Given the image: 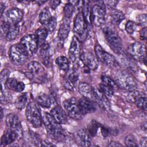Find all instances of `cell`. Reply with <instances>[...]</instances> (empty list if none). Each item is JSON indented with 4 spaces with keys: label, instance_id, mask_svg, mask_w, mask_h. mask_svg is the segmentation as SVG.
I'll return each mask as SVG.
<instances>
[{
    "label": "cell",
    "instance_id": "cell-26",
    "mask_svg": "<svg viewBox=\"0 0 147 147\" xmlns=\"http://www.w3.org/2000/svg\"><path fill=\"white\" fill-rule=\"evenodd\" d=\"M20 28L19 24L10 25L9 30L6 36V39L7 41H11L15 40L20 33Z\"/></svg>",
    "mask_w": 147,
    "mask_h": 147
},
{
    "label": "cell",
    "instance_id": "cell-8",
    "mask_svg": "<svg viewBox=\"0 0 147 147\" xmlns=\"http://www.w3.org/2000/svg\"><path fill=\"white\" fill-rule=\"evenodd\" d=\"M63 106L67 115L71 118L79 120L83 118V115L80 111L79 102L75 98L72 97L64 100Z\"/></svg>",
    "mask_w": 147,
    "mask_h": 147
},
{
    "label": "cell",
    "instance_id": "cell-42",
    "mask_svg": "<svg viewBox=\"0 0 147 147\" xmlns=\"http://www.w3.org/2000/svg\"><path fill=\"white\" fill-rule=\"evenodd\" d=\"M125 144L127 146H137L138 144L136 137L132 134H129L125 138Z\"/></svg>",
    "mask_w": 147,
    "mask_h": 147
},
{
    "label": "cell",
    "instance_id": "cell-23",
    "mask_svg": "<svg viewBox=\"0 0 147 147\" xmlns=\"http://www.w3.org/2000/svg\"><path fill=\"white\" fill-rule=\"evenodd\" d=\"M69 31H70L69 20L64 18L63 22L61 24L58 30L57 35L59 39L61 41L65 40L68 36Z\"/></svg>",
    "mask_w": 147,
    "mask_h": 147
},
{
    "label": "cell",
    "instance_id": "cell-33",
    "mask_svg": "<svg viewBox=\"0 0 147 147\" xmlns=\"http://www.w3.org/2000/svg\"><path fill=\"white\" fill-rule=\"evenodd\" d=\"M99 127L100 124L93 119L89 123L88 125L87 126V131L90 137H94L96 135Z\"/></svg>",
    "mask_w": 147,
    "mask_h": 147
},
{
    "label": "cell",
    "instance_id": "cell-13",
    "mask_svg": "<svg viewBox=\"0 0 147 147\" xmlns=\"http://www.w3.org/2000/svg\"><path fill=\"white\" fill-rule=\"evenodd\" d=\"M79 59L83 65L88 67L90 70H95L98 67V60L96 57L88 51H84L80 53Z\"/></svg>",
    "mask_w": 147,
    "mask_h": 147
},
{
    "label": "cell",
    "instance_id": "cell-43",
    "mask_svg": "<svg viewBox=\"0 0 147 147\" xmlns=\"http://www.w3.org/2000/svg\"><path fill=\"white\" fill-rule=\"evenodd\" d=\"M10 71L7 69H3L0 74V81L1 83V86L5 85L6 82L9 78Z\"/></svg>",
    "mask_w": 147,
    "mask_h": 147
},
{
    "label": "cell",
    "instance_id": "cell-9",
    "mask_svg": "<svg viewBox=\"0 0 147 147\" xmlns=\"http://www.w3.org/2000/svg\"><path fill=\"white\" fill-rule=\"evenodd\" d=\"M87 24L82 12L78 13L74 21V32L79 41H83L87 36Z\"/></svg>",
    "mask_w": 147,
    "mask_h": 147
},
{
    "label": "cell",
    "instance_id": "cell-20",
    "mask_svg": "<svg viewBox=\"0 0 147 147\" xmlns=\"http://www.w3.org/2000/svg\"><path fill=\"white\" fill-rule=\"evenodd\" d=\"M76 138L78 143L82 146H90L91 144L90 136L83 129H79L76 131Z\"/></svg>",
    "mask_w": 147,
    "mask_h": 147
},
{
    "label": "cell",
    "instance_id": "cell-24",
    "mask_svg": "<svg viewBox=\"0 0 147 147\" xmlns=\"http://www.w3.org/2000/svg\"><path fill=\"white\" fill-rule=\"evenodd\" d=\"M27 68L30 73L34 76H41V75L44 72V68L41 64L36 61H32L30 62L28 64Z\"/></svg>",
    "mask_w": 147,
    "mask_h": 147
},
{
    "label": "cell",
    "instance_id": "cell-12",
    "mask_svg": "<svg viewBox=\"0 0 147 147\" xmlns=\"http://www.w3.org/2000/svg\"><path fill=\"white\" fill-rule=\"evenodd\" d=\"M20 43L25 49L29 56L35 53L38 48L37 40L34 34L25 36L21 39Z\"/></svg>",
    "mask_w": 147,
    "mask_h": 147
},
{
    "label": "cell",
    "instance_id": "cell-36",
    "mask_svg": "<svg viewBox=\"0 0 147 147\" xmlns=\"http://www.w3.org/2000/svg\"><path fill=\"white\" fill-rule=\"evenodd\" d=\"M75 11V5L68 2L64 7V18L69 20L72 17Z\"/></svg>",
    "mask_w": 147,
    "mask_h": 147
},
{
    "label": "cell",
    "instance_id": "cell-18",
    "mask_svg": "<svg viewBox=\"0 0 147 147\" xmlns=\"http://www.w3.org/2000/svg\"><path fill=\"white\" fill-rule=\"evenodd\" d=\"M53 118L60 124H65L67 122V114L65 111L60 106H56L50 112Z\"/></svg>",
    "mask_w": 147,
    "mask_h": 147
},
{
    "label": "cell",
    "instance_id": "cell-15",
    "mask_svg": "<svg viewBox=\"0 0 147 147\" xmlns=\"http://www.w3.org/2000/svg\"><path fill=\"white\" fill-rule=\"evenodd\" d=\"M70 60L72 63H76L80 55V42L75 37L73 36L68 51Z\"/></svg>",
    "mask_w": 147,
    "mask_h": 147
},
{
    "label": "cell",
    "instance_id": "cell-58",
    "mask_svg": "<svg viewBox=\"0 0 147 147\" xmlns=\"http://www.w3.org/2000/svg\"><path fill=\"white\" fill-rule=\"evenodd\" d=\"M47 1H36V3L38 4V5H42V4H44V3H45Z\"/></svg>",
    "mask_w": 147,
    "mask_h": 147
},
{
    "label": "cell",
    "instance_id": "cell-14",
    "mask_svg": "<svg viewBox=\"0 0 147 147\" xmlns=\"http://www.w3.org/2000/svg\"><path fill=\"white\" fill-rule=\"evenodd\" d=\"M24 16L23 11L18 7H12L4 14L3 21H6L10 25L19 24Z\"/></svg>",
    "mask_w": 147,
    "mask_h": 147
},
{
    "label": "cell",
    "instance_id": "cell-52",
    "mask_svg": "<svg viewBox=\"0 0 147 147\" xmlns=\"http://www.w3.org/2000/svg\"><path fill=\"white\" fill-rule=\"evenodd\" d=\"M146 27H144L140 31V37L143 40H145L146 39Z\"/></svg>",
    "mask_w": 147,
    "mask_h": 147
},
{
    "label": "cell",
    "instance_id": "cell-25",
    "mask_svg": "<svg viewBox=\"0 0 147 147\" xmlns=\"http://www.w3.org/2000/svg\"><path fill=\"white\" fill-rule=\"evenodd\" d=\"M37 103L44 109H48L51 106L52 100L49 95L41 93L36 98Z\"/></svg>",
    "mask_w": 147,
    "mask_h": 147
},
{
    "label": "cell",
    "instance_id": "cell-28",
    "mask_svg": "<svg viewBox=\"0 0 147 147\" xmlns=\"http://www.w3.org/2000/svg\"><path fill=\"white\" fill-rule=\"evenodd\" d=\"M110 17L112 22L115 25H119L120 23L125 19L124 14L120 10L116 9H112Z\"/></svg>",
    "mask_w": 147,
    "mask_h": 147
},
{
    "label": "cell",
    "instance_id": "cell-53",
    "mask_svg": "<svg viewBox=\"0 0 147 147\" xmlns=\"http://www.w3.org/2000/svg\"><path fill=\"white\" fill-rule=\"evenodd\" d=\"M40 146H55V145L48 140H42L41 141Z\"/></svg>",
    "mask_w": 147,
    "mask_h": 147
},
{
    "label": "cell",
    "instance_id": "cell-17",
    "mask_svg": "<svg viewBox=\"0 0 147 147\" xmlns=\"http://www.w3.org/2000/svg\"><path fill=\"white\" fill-rule=\"evenodd\" d=\"M79 106L83 115L91 113L96 110V106L94 102L86 98H82L79 100Z\"/></svg>",
    "mask_w": 147,
    "mask_h": 147
},
{
    "label": "cell",
    "instance_id": "cell-47",
    "mask_svg": "<svg viewBox=\"0 0 147 147\" xmlns=\"http://www.w3.org/2000/svg\"><path fill=\"white\" fill-rule=\"evenodd\" d=\"M30 136L31 139L33 141V143H34L36 144V145L40 146L42 140L41 141V140L40 139V137L38 136L37 134H35L33 131H30Z\"/></svg>",
    "mask_w": 147,
    "mask_h": 147
},
{
    "label": "cell",
    "instance_id": "cell-54",
    "mask_svg": "<svg viewBox=\"0 0 147 147\" xmlns=\"http://www.w3.org/2000/svg\"><path fill=\"white\" fill-rule=\"evenodd\" d=\"M140 145L141 146H142V147L147 146V139L146 137H144L141 138L140 141Z\"/></svg>",
    "mask_w": 147,
    "mask_h": 147
},
{
    "label": "cell",
    "instance_id": "cell-21",
    "mask_svg": "<svg viewBox=\"0 0 147 147\" xmlns=\"http://www.w3.org/2000/svg\"><path fill=\"white\" fill-rule=\"evenodd\" d=\"M16 140H18L16 133L13 130L7 129V130L4 132L3 134L1 137L0 141V146H5L14 142Z\"/></svg>",
    "mask_w": 147,
    "mask_h": 147
},
{
    "label": "cell",
    "instance_id": "cell-37",
    "mask_svg": "<svg viewBox=\"0 0 147 147\" xmlns=\"http://www.w3.org/2000/svg\"><path fill=\"white\" fill-rule=\"evenodd\" d=\"M67 79L75 85L79 80V74L76 69L72 68L67 72Z\"/></svg>",
    "mask_w": 147,
    "mask_h": 147
},
{
    "label": "cell",
    "instance_id": "cell-51",
    "mask_svg": "<svg viewBox=\"0 0 147 147\" xmlns=\"http://www.w3.org/2000/svg\"><path fill=\"white\" fill-rule=\"evenodd\" d=\"M61 3L60 1H50V6L52 9H55Z\"/></svg>",
    "mask_w": 147,
    "mask_h": 147
},
{
    "label": "cell",
    "instance_id": "cell-45",
    "mask_svg": "<svg viewBox=\"0 0 147 147\" xmlns=\"http://www.w3.org/2000/svg\"><path fill=\"white\" fill-rule=\"evenodd\" d=\"M136 27V26L134 22L131 21H128L125 25V30L128 34H131L134 32Z\"/></svg>",
    "mask_w": 147,
    "mask_h": 147
},
{
    "label": "cell",
    "instance_id": "cell-44",
    "mask_svg": "<svg viewBox=\"0 0 147 147\" xmlns=\"http://www.w3.org/2000/svg\"><path fill=\"white\" fill-rule=\"evenodd\" d=\"M10 24L6 21H3L1 25V35L3 37L6 36L9 30Z\"/></svg>",
    "mask_w": 147,
    "mask_h": 147
},
{
    "label": "cell",
    "instance_id": "cell-32",
    "mask_svg": "<svg viewBox=\"0 0 147 147\" xmlns=\"http://www.w3.org/2000/svg\"><path fill=\"white\" fill-rule=\"evenodd\" d=\"M52 17L51 12L48 7H45L43 9L40 13L38 16L39 22L42 24L45 25L47 22L51 19Z\"/></svg>",
    "mask_w": 147,
    "mask_h": 147
},
{
    "label": "cell",
    "instance_id": "cell-55",
    "mask_svg": "<svg viewBox=\"0 0 147 147\" xmlns=\"http://www.w3.org/2000/svg\"><path fill=\"white\" fill-rule=\"evenodd\" d=\"M109 146H113V147H117V146H122L123 145L120 143L116 142V141H110L108 144Z\"/></svg>",
    "mask_w": 147,
    "mask_h": 147
},
{
    "label": "cell",
    "instance_id": "cell-29",
    "mask_svg": "<svg viewBox=\"0 0 147 147\" xmlns=\"http://www.w3.org/2000/svg\"><path fill=\"white\" fill-rule=\"evenodd\" d=\"M56 64L58 67L64 72H67L69 69V63L68 59L64 56H60L55 60Z\"/></svg>",
    "mask_w": 147,
    "mask_h": 147
},
{
    "label": "cell",
    "instance_id": "cell-57",
    "mask_svg": "<svg viewBox=\"0 0 147 147\" xmlns=\"http://www.w3.org/2000/svg\"><path fill=\"white\" fill-rule=\"evenodd\" d=\"M146 125H147L146 122H143V123H142V125H141V128H142V129L144 131H146V129H147Z\"/></svg>",
    "mask_w": 147,
    "mask_h": 147
},
{
    "label": "cell",
    "instance_id": "cell-27",
    "mask_svg": "<svg viewBox=\"0 0 147 147\" xmlns=\"http://www.w3.org/2000/svg\"><path fill=\"white\" fill-rule=\"evenodd\" d=\"M48 32L44 28H40L35 31V36H36L38 47L41 46L45 42L48 36Z\"/></svg>",
    "mask_w": 147,
    "mask_h": 147
},
{
    "label": "cell",
    "instance_id": "cell-34",
    "mask_svg": "<svg viewBox=\"0 0 147 147\" xmlns=\"http://www.w3.org/2000/svg\"><path fill=\"white\" fill-rule=\"evenodd\" d=\"M146 95L145 94L141 92L140 91H137L136 90L129 91L127 95H126V98L127 100L131 102H135L139 98Z\"/></svg>",
    "mask_w": 147,
    "mask_h": 147
},
{
    "label": "cell",
    "instance_id": "cell-49",
    "mask_svg": "<svg viewBox=\"0 0 147 147\" xmlns=\"http://www.w3.org/2000/svg\"><path fill=\"white\" fill-rule=\"evenodd\" d=\"M99 127L100 128V131H101V133H102V135L103 136V137L105 138L109 136V134H110V130L107 127H106L103 125H100Z\"/></svg>",
    "mask_w": 147,
    "mask_h": 147
},
{
    "label": "cell",
    "instance_id": "cell-22",
    "mask_svg": "<svg viewBox=\"0 0 147 147\" xmlns=\"http://www.w3.org/2000/svg\"><path fill=\"white\" fill-rule=\"evenodd\" d=\"M93 88L94 87L86 82H81L78 85V90L81 95L91 100H93Z\"/></svg>",
    "mask_w": 147,
    "mask_h": 147
},
{
    "label": "cell",
    "instance_id": "cell-59",
    "mask_svg": "<svg viewBox=\"0 0 147 147\" xmlns=\"http://www.w3.org/2000/svg\"><path fill=\"white\" fill-rule=\"evenodd\" d=\"M3 109H2V108L1 107V119H2V118H3Z\"/></svg>",
    "mask_w": 147,
    "mask_h": 147
},
{
    "label": "cell",
    "instance_id": "cell-6",
    "mask_svg": "<svg viewBox=\"0 0 147 147\" xmlns=\"http://www.w3.org/2000/svg\"><path fill=\"white\" fill-rule=\"evenodd\" d=\"M117 82L118 87L131 91L136 90L137 87V83L134 78L127 71L125 70L119 71L117 75Z\"/></svg>",
    "mask_w": 147,
    "mask_h": 147
},
{
    "label": "cell",
    "instance_id": "cell-30",
    "mask_svg": "<svg viewBox=\"0 0 147 147\" xmlns=\"http://www.w3.org/2000/svg\"><path fill=\"white\" fill-rule=\"evenodd\" d=\"M91 9L90 6L89 1H83L82 3V14L87 25L91 22Z\"/></svg>",
    "mask_w": 147,
    "mask_h": 147
},
{
    "label": "cell",
    "instance_id": "cell-38",
    "mask_svg": "<svg viewBox=\"0 0 147 147\" xmlns=\"http://www.w3.org/2000/svg\"><path fill=\"white\" fill-rule=\"evenodd\" d=\"M99 89L106 96H109V97H111L113 95L114 92H115V90L113 88H112L111 87L104 84L102 82L99 84Z\"/></svg>",
    "mask_w": 147,
    "mask_h": 147
},
{
    "label": "cell",
    "instance_id": "cell-19",
    "mask_svg": "<svg viewBox=\"0 0 147 147\" xmlns=\"http://www.w3.org/2000/svg\"><path fill=\"white\" fill-rule=\"evenodd\" d=\"M5 87L7 90H13L17 92H20L24 90L25 85L22 82H18L14 78H9L6 82Z\"/></svg>",
    "mask_w": 147,
    "mask_h": 147
},
{
    "label": "cell",
    "instance_id": "cell-39",
    "mask_svg": "<svg viewBox=\"0 0 147 147\" xmlns=\"http://www.w3.org/2000/svg\"><path fill=\"white\" fill-rule=\"evenodd\" d=\"M39 53L40 56L44 58L50 56V45L48 42H45L40 47Z\"/></svg>",
    "mask_w": 147,
    "mask_h": 147
},
{
    "label": "cell",
    "instance_id": "cell-35",
    "mask_svg": "<svg viewBox=\"0 0 147 147\" xmlns=\"http://www.w3.org/2000/svg\"><path fill=\"white\" fill-rule=\"evenodd\" d=\"M100 79H101L102 83L111 87L115 91H116L118 89L119 87H118L117 83H116V82L114 80H113L111 78H110V76H109L107 75H103L101 76Z\"/></svg>",
    "mask_w": 147,
    "mask_h": 147
},
{
    "label": "cell",
    "instance_id": "cell-3",
    "mask_svg": "<svg viewBox=\"0 0 147 147\" xmlns=\"http://www.w3.org/2000/svg\"><path fill=\"white\" fill-rule=\"evenodd\" d=\"M38 105L34 102H30L26 109L25 115L27 120L34 127H40L42 122V117Z\"/></svg>",
    "mask_w": 147,
    "mask_h": 147
},
{
    "label": "cell",
    "instance_id": "cell-7",
    "mask_svg": "<svg viewBox=\"0 0 147 147\" xmlns=\"http://www.w3.org/2000/svg\"><path fill=\"white\" fill-rule=\"evenodd\" d=\"M95 53L97 59L107 66L112 68L119 67V63L115 57L106 52L99 44H96L95 46Z\"/></svg>",
    "mask_w": 147,
    "mask_h": 147
},
{
    "label": "cell",
    "instance_id": "cell-4",
    "mask_svg": "<svg viewBox=\"0 0 147 147\" xmlns=\"http://www.w3.org/2000/svg\"><path fill=\"white\" fill-rule=\"evenodd\" d=\"M106 7L103 1H96L91 8V22L96 26L103 25L106 21Z\"/></svg>",
    "mask_w": 147,
    "mask_h": 147
},
{
    "label": "cell",
    "instance_id": "cell-2",
    "mask_svg": "<svg viewBox=\"0 0 147 147\" xmlns=\"http://www.w3.org/2000/svg\"><path fill=\"white\" fill-rule=\"evenodd\" d=\"M105 38L110 48L116 53L122 52V40L117 33L110 26H106L103 29Z\"/></svg>",
    "mask_w": 147,
    "mask_h": 147
},
{
    "label": "cell",
    "instance_id": "cell-11",
    "mask_svg": "<svg viewBox=\"0 0 147 147\" xmlns=\"http://www.w3.org/2000/svg\"><path fill=\"white\" fill-rule=\"evenodd\" d=\"M5 123L7 129L14 131L18 140H20L23 136V130L19 118L14 114H9L6 117Z\"/></svg>",
    "mask_w": 147,
    "mask_h": 147
},
{
    "label": "cell",
    "instance_id": "cell-56",
    "mask_svg": "<svg viewBox=\"0 0 147 147\" xmlns=\"http://www.w3.org/2000/svg\"><path fill=\"white\" fill-rule=\"evenodd\" d=\"M5 5L2 3V2H1L0 3V9H1V17H2L3 16V14H4V11H5Z\"/></svg>",
    "mask_w": 147,
    "mask_h": 147
},
{
    "label": "cell",
    "instance_id": "cell-31",
    "mask_svg": "<svg viewBox=\"0 0 147 147\" xmlns=\"http://www.w3.org/2000/svg\"><path fill=\"white\" fill-rule=\"evenodd\" d=\"M28 102V93L24 92L17 97L15 102V105L17 109L21 110L24 109Z\"/></svg>",
    "mask_w": 147,
    "mask_h": 147
},
{
    "label": "cell",
    "instance_id": "cell-16",
    "mask_svg": "<svg viewBox=\"0 0 147 147\" xmlns=\"http://www.w3.org/2000/svg\"><path fill=\"white\" fill-rule=\"evenodd\" d=\"M93 101L96 102L103 109L109 110L110 107V103L107 96L103 94L98 88H93Z\"/></svg>",
    "mask_w": 147,
    "mask_h": 147
},
{
    "label": "cell",
    "instance_id": "cell-48",
    "mask_svg": "<svg viewBox=\"0 0 147 147\" xmlns=\"http://www.w3.org/2000/svg\"><path fill=\"white\" fill-rule=\"evenodd\" d=\"M64 84V87L65 88H66L67 90L70 91H74L75 90V87L71 82H69L68 79H65L63 83Z\"/></svg>",
    "mask_w": 147,
    "mask_h": 147
},
{
    "label": "cell",
    "instance_id": "cell-10",
    "mask_svg": "<svg viewBox=\"0 0 147 147\" xmlns=\"http://www.w3.org/2000/svg\"><path fill=\"white\" fill-rule=\"evenodd\" d=\"M127 51L129 55L133 59L139 61H142L146 64V50L143 44L138 41L134 42L130 45Z\"/></svg>",
    "mask_w": 147,
    "mask_h": 147
},
{
    "label": "cell",
    "instance_id": "cell-50",
    "mask_svg": "<svg viewBox=\"0 0 147 147\" xmlns=\"http://www.w3.org/2000/svg\"><path fill=\"white\" fill-rule=\"evenodd\" d=\"M118 3V1H109L106 2L107 5L109 7H111L112 9H114L116 7Z\"/></svg>",
    "mask_w": 147,
    "mask_h": 147
},
{
    "label": "cell",
    "instance_id": "cell-46",
    "mask_svg": "<svg viewBox=\"0 0 147 147\" xmlns=\"http://www.w3.org/2000/svg\"><path fill=\"white\" fill-rule=\"evenodd\" d=\"M136 20L138 24L140 26L146 27V14H141L137 16Z\"/></svg>",
    "mask_w": 147,
    "mask_h": 147
},
{
    "label": "cell",
    "instance_id": "cell-5",
    "mask_svg": "<svg viewBox=\"0 0 147 147\" xmlns=\"http://www.w3.org/2000/svg\"><path fill=\"white\" fill-rule=\"evenodd\" d=\"M9 56L11 62L17 65H23L27 60L29 55L19 42L11 46Z\"/></svg>",
    "mask_w": 147,
    "mask_h": 147
},
{
    "label": "cell",
    "instance_id": "cell-41",
    "mask_svg": "<svg viewBox=\"0 0 147 147\" xmlns=\"http://www.w3.org/2000/svg\"><path fill=\"white\" fill-rule=\"evenodd\" d=\"M146 95L139 98L134 103L140 109L146 111Z\"/></svg>",
    "mask_w": 147,
    "mask_h": 147
},
{
    "label": "cell",
    "instance_id": "cell-1",
    "mask_svg": "<svg viewBox=\"0 0 147 147\" xmlns=\"http://www.w3.org/2000/svg\"><path fill=\"white\" fill-rule=\"evenodd\" d=\"M42 122L50 137L56 140H64L66 136L65 131L51 114L45 113L42 117Z\"/></svg>",
    "mask_w": 147,
    "mask_h": 147
},
{
    "label": "cell",
    "instance_id": "cell-40",
    "mask_svg": "<svg viewBox=\"0 0 147 147\" xmlns=\"http://www.w3.org/2000/svg\"><path fill=\"white\" fill-rule=\"evenodd\" d=\"M57 25V20L55 17L52 16L51 19L47 22V23L44 25L45 29L48 31V32H53L55 29Z\"/></svg>",
    "mask_w": 147,
    "mask_h": 147
}]
</instances>
